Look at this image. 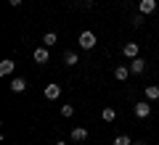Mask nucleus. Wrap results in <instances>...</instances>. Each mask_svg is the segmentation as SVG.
<instances>
[{"label":"nucleus","mask_w":159,"mask_h":145,"mask_svg":"<svg viewBox=\"0 0 159 145\" xmlns=\"http://www.w3.org/2000/svg\"><path fill=\"white\" fill-rule=\"evenodd\" d=\"M80 48L82 50H93L96 48V34L93 32H80Z\"/></svg>","instance_id":"1"},{"label":"nucleus","mask_w":159,"mask_h":145,"mask_svg":"<svg viewBox=\"0 0 159 145\" xmlns=\"http://www.w3.org/2000/svg\"><path fill=\"white\" fill-rule=\"evenodd\" d=\"M32 58H34V63H48V61H51V53H48L45 45H40V48H34Z\"/></svg>","instance_id":"2"},{"label":"nucleus","mask_w":159,"mask_h":145,"mask_svg":"<svg viewBox=\"0 0 159 145\" xmlns=\"http://www.w3.org/2000/svg\"><path fill=\"white\" fill-rule=\"evenodd\" d=\"M157 11V0H138V13L148 16V13Z\"/></svg>","instance_id":"3"},{"label":"nucleus","mask_w":159,"mask_h":145,"mask_svg":"<svg viewBox=\"0 0 159 145\" xmlns=\"http://www.w3.org/2000/svg\"><path fill=\"white\" fill-rule=\"evenodd\" d=\"M43 95H45L48 100H58V98H61V84H45Z\"/></svg>","instance_id":"4"},{"label":"nucleus","mask_w":159,"mask_h":145,"mask_svg":"<svg viewBox=\"0 0 159 145\" xmlns=\"http://www.w3.org/2000/svg\"><path fill=\"white\" fill-rule=\"evenodd\" d=\"M138 50H141L138 42H125V45H122V56L130 58V61H133V58H138Z\"/></svg>","instance_id":"5"},{"label":"nucleus","mask_w":159,"mask_h":145,"mask_svg":"<svg viewBox=\"0 0 159 145\" xmlns=\"http://www.w3.org/2000/svg\"><path fill=\"white\" fill-rule=\"evenodd\" d=\"M8 87H11V92H24V90H27V79L24 77H13Z\"/></svg>","instance_id":"6"},{"label":"nucleus","mask_w":159,"mask_h":145,"mask_svg":"<svg viewBox=\"0 0 159 145\" xmlns=\"http://www.w3.org/2000/svg\"><path fill=\"white\" fill-rule=\"evenodd\" d=\"M13 69H16L13 58H6V61H0V77H8V74H13Z\"/></svg>","instance_id":"7"},{"label":"nucleus","mask_w":159,"mask_h":145,"mask_svg":"<svg viewBox=\"0 0 159 145\" xmlns=\"http://www.w3.org/2000/svg\"><path fill=\"white\" fill-rule=\"evenodd\" d=\"M130 71H133V74H143V71H146V61H143L141 56L133 58V61H130Z\"/></svg>","instance_id":"8"},{"label":"nucleus","mask_w":159,"mask_h":145,"mask_svg":"<svg viewBox=\"0 0 159 145\" xmlns=\"http://www.w3.org/2000/svg\"><path fill=\"white\" fill-rule=\"evenodd\" d=\"M133 111H135V116H138V119H148V113H151V106H148V103H135V108H133Z\"/></svg>","instance_id":"9"},{"label":"nucleus","mask_w":159,"mask_h":145,"mask_svg":"<svg viewBox=\"0 0 159 145\" xmlns=\"http://www.w3.org/2000/svg\"><path fill=\"white\" fill-rule=\"evenodd\" d=\"M72 140H74V143H85V140H88V129L85 127H74L72 129Z\"/></svg>","instance_id":"10"},{"label":"nucleus","mask_w":159,"mask_h":145,"mask_svg":"<svg viewBox=\"0 0 159 145\" xmlns=\"http://www.w3.org/2000/svg\"><path fill=\"white\" fill-rule=\"evenodd\" d=\"M130 74H133V71H130V66H125V63H122V66H117V69H114V77H117L119 82H125V79L130 77Z\"/></svg>","instance_id":"11"},{"label":"nucleus","mask_w":159,"mask_h":145,"mask_svg":"<svg viewBox=\"0 0 159 145\" xmlns=\"http://www.w3.org/2000/svg\"><path fill=\"white\" fill-rule=\"evenodd\" d=\"M77 63H80V56H77L74 50H66V53H64V66H77Z\"/></svg>","instance_id":"12"},{"label":"nucleus","mask_w":159,"mask_h":145,"mask_svg":"<svg viewBox=\"0 0 159 145\" xmlns=\"http://www.w3.org/2000/svg\"><path fill=\"white\" fill-rule=\"evenodd\" d=\"M143 92H146L148 100H159V87H157V84H146V90H143Z\"/></svg>","instance_id":"13"},{"label":"nucleus","mask_w":159,"mask_h":145,"mask_svg":"<svg viewBox=\"0 0 159 145\" xmlns=\"http://www.w3.org/2000/svg\"><path fill=\"white\" fill-rule=\"evenodd\" d=\"M101 119H103V122H114V119H117V111H114L111 106L101 108Z\"/></svg>","instance_id":"14"},{"label":"nucleus","mask_w":159,"mask_h":145,"mask_svg":"<svg viewBox=\"0 0 159 145\" xmlns=\"http://www.w3.org/2000/svg\"><path fill=\"white\" fill-rule=\"evenodd\" d=\"M58 42V37H56V32H48L45 37H43V45H45V48H53V45Z\"/></svg>","instance_id":"15"},{"label":"nucleus","mask_w":159,"mask_h":145,"mask_svg":"<svg viewBox=\"0 0 159 145\" xmlns=\"http://www.w3.org/2000/svg\"><path fill=\"white\" fill-rule=\"evenodd\" d=\"M61 116H64V119L74 116V106H72V103H66V106H61Z\"/></svg>","instance_id":"16"},{"label":"nucleus","mask_w":159,"mask_h":145,"mask_svg":"<svg viewBox=\"0 0 159 145\" xmlns=\"http://www.w3.org/2000/svg\"><path fill=\"white\" fill-rule=\"evenodd\" d=\"M114 145H133V140L127 134H119V137H114Z\"/></svg>","instance_id":"17"},{"label":"nucleus","mask_w":159,"mask_h":145,"mask_svg":"<svg viewBox=\"0 0 159 145\" xmlns=\"http://www.w3.org/2000/svg\"><path fill=\"white\" fill-rule=\"evenodd\" d=\"M143 19H146L143 13H138V16H133V27H143Z\"/></svg>","instance_id":"18"},{"label":"nucleus","mask_w":159,"mask_h":145,"mask_svg":"<svg viewBox=\"0 0 159 145\" xmlns=\"http://www.w3.org/2000/svg\"><path fill=\"white\" fill-rule=\"evenodd\" d=\"M21 3H24V0H8V6H13V8H19Z\"/></svg>","instance_id":"19"},{"label":"nucleus","mask_w":159,"mask_h":145,"mask_svg":"<svg viewBox=\"0 0 159 145\" xmlns=\"http://www.w3.org/2000/svg\"><path fill=\"white\" fill-rule=\"evenodd\" d=\"M56 145H66V143H61V140H58V143H56Z\"/></svg>","instance_id":"20"},{"label":"nucleus","mask_w":159,"mask_h":145,"mask_svg":"<svg viewBox=\"0 0 159 145\" xmlns=\"http://www.w3.org/2000/svg\"><path fill=\"white\" fill-rule=\"evenodd\" d=\"M133 145H146V143H133Z\"/></svg>","instance_id":"21"}]
</instances>
